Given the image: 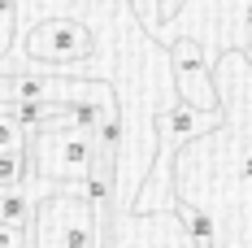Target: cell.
I'll list each match as a JSON object with an SVG mask.
<instances>
[{
	"label": "cell",
	"mask_w": 252,
	"mask_h": 248,
	"mask_svg": "<svg viewBox=\"0 0 252 248\" xmlns=\"http://www.w3.org/2000/svg\"><path fill=\"white\" fill-rule=\"evenodd\" d=\"M31 248H96V209L78 187L35 200Z\"/></svg>",
	"instance_id": "6da1fadb"
},
{
	"label": "cell",
	"mask_w": 252,
	"mask_h": 248,
	"mask_svg": "<svg viewBox=\"0 0 252 248\" xmlns=\"http://www.w3.org/2000/svg\"><path fill=\"white\" fill-rule=\"evenodd\" d=\"M26 152H31V166L44 178L83 183V174L96 157V140L87 131H74V126H39V131H26Z\"/></svg>",
	"instance_id": "7a4b0ae2"
},
{
	"label": "cell",
	"mask_w": 252,
	"mask_h": 248,
	"mask_svg": "<svg viewBox=\"0 0 252 248\" xmlns=\"http://www.w3.org/2000/svg\"><path fill=\"white\" fill-rule=\"evenodd\" d=\"M92 52H96V39L74 18H44L26 31V57L44 66H74V61H87Z\"/></svg>",
	"instance_id": "3957f363"
},
{
	"label": "cell",
	"mask_w": 252,
	"mask_h": 248,
	"mask_svg": "<svg viewBox=\"0 0 252 248\" xmlns=\"http://www.w3.org/2000/svg\"><path fill=\"white\" fill-rule=\"evenodd\" d=\"M170 61H174V87L178 100L200 109V113H222V100H218V87L209 78V57H204L200 39L196 35H183L170 44Z\"/></svg>",
	"instance_id": "277c9868"
},
{
	"label": "cell",
	"mask_w": 252,
	"mask_h": 248,
	"mask_svg": "<svg viewBox=\"0 0 252 248\" xmlns=\"http://www.w3.org/2000/svg\"><path fill=\"white\" fill-rule=\"evenodd\" d=\"M222 126V113H200L191 105L178 100L174 109H161L157 113V135H161V157H170V148H183L187 140H196L204 131H218Z\"/></svg>",
	"instance_id": "5b68a950"
},
{
	"label": "cell",
	"mask_w": 252,
	"mask_h": 248,
	"mask_svg": "<svg viewBox=\"0 0 252 248\" xmlns=\"http://www.w3.org/2000/svg\"><path fill=\"white\" fill-rule=\"evenodd\" d=\"M31 218H35V196L26 187H4L0 192V222L18 226V231H31Z\"/></svg>",
	"instance_id": "8992f818"
},
{
	"label": "cell",
	"mask_w": 252,
	"mask_h": 248,
	"mask_svg": "<svg viewBox=\"0 0 252 248\" xmlns=\"http://www.w3.org/2000/svg\"><path fill=\"white\" fill-rule=\"evenodd\" d=\"M174 209L183 213V222H187L191 248H213V240H218V226H213V218L204 213L200 205H187V200H178V196H174Z\"/></svg>",
	"instance_id": "52a82bcc"
},
{
	"label": "cell",
	"mask_w": 252,
	"mask_h": 248,
	"mask_svg": "<svg viewBox=\"0 0 252 248\" xmlns=\"http://www.w3.org/2000/svg\"><path fill=\"white\" fill-rule=\"evenodd\" d=\"M26 174H31V152L26 148L0 152V192H4V187H22Z\"/></svg>",
	"instance_id": "ba28073f"
},
{
	"label": "cell",
	"mask_w": 252,
	"mask_h": 248,
	"mask_svg": "<svg viewBox=\"0 0 252 248\" xmlns=\"http://www.w3.org/2000/svg\"><path fill=\"white\" fill-rule=\"evenodd\" d=\"M13 31H18V0H0V61L13 48Z\"/></svg>",
	"instance_id": "9c48e42d"
},
{
	"label": "cell",
	"mask_w": 252,
	"mask_h": 248,
	"mask_svg": "<svg viewBox=\"0 0 252 248\" xmlns=\"http://www.w3.org/2000/svg\"><path fill=\"white\" fill-rule=\"evenodd\" d=\"M13 148H26V131L9 113H4V105H0V152H13Z\"/></svg>",
	"instance_id": "30bf717a"
},
{
	"label": "cell",
	"mask_w": 252,
	"mask_h": 248,
	"mask_svg": "<svg viewBox=\"0 0 252 248\" xmlns=\"http://www.w3.org/2000/svg\"><path fill=\"white\" fill-rule=\"evenodd\" d=\"M31 231H18V226H4L0 222V248H26Z\"/></svg>",
	"instance_id": "8fae6325"
},
{
	"label": "cell",
	"mask_w": 252,
	"mask_h": 248,
	"mask_svg": "<svg viewBox=\"0 0 252 248\" xmlns=\"http://www.w3.org/2000/svg\"><path fill=\"white\" fill-rule=\"evenodd\" d=\"M178 9H183V0H157V13L161 18H174Z\"/></svg>",
	"instance_id": "7c38bea8"
}]
</instances>
